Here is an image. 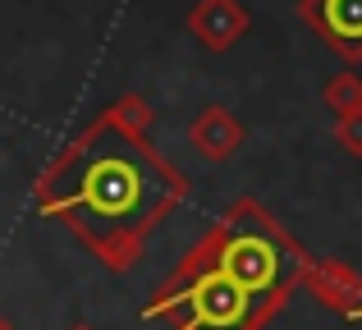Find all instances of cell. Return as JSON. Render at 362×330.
I'll use <instances>...</instances> for the list:
<instances>
[{"mask_svg": "<svg viewBox=\"0 0 362 330\" xmlns=\"http://www.w3.org/2000/svg\"><path fill=\"white\" fill-rule=\"evenodd\" d=\"M330 138L339 143V152L362 161V106L349 110V115H335V129H330Z\"/></svg>", "mask_w": 362, "mask_h": 330, "instance_id": "obj_8", "label": "cell"}, {"mask_svg": "<svg viewBox=\"0 0 362 330\" xmlns=\"http://www.w3.org/2000/svg\"><path fill=\"white\" fill-rule=\"evenodd\" d=\"M0 330H14V322H9V317H5V312H0Z\"/></svg>", "mask_w": 362, "mask_h": 330, "instance_id": "obj_9", "label": "cell"}, {"mask_svg": "<svg viewBox=\"0 0 362 330\" xmlns=\"http://www.w3.org/2000/svg\"><path fill=\"white\" fill-rule=\"evenodd\" d=\"M298 18L339 60H362V0H298Z\"/></svg>", "mask_w": 362, "mask_h": 330, "instance_id": "obj_2", "label": "cell"}, {"mask_svg": "<svg viewBox=\"0 0 362 330\" xmlns=\"http://www.w3.org/2000/svg\"><path fill=\"white\" fill-rule=\"evenodd\" d=\"M78 330H88V326H78Z\"/></svg>", "mask_w": 362, "mask_h": 330, "instance_id": "obj_11", "label": "cell"}, {"mask_svg": "<svg viewBox=\"0 0 362 330\" xmlns=\"http://www.w3.org/2000/svg\"><path fill=\"white\" fill-rule=\"evenodd\" d=\"M252 28V14H247L243 0H197L188 9V33L206 46L211 55H225L247 37Z\"/></svg>", "mask_w": 362, "mask_h": 330, "instance_id": "obj_4", "label": "cell"}, {"mask_svg": "<svg viewBox=\"0 0 362 330\" xmlns=\"http://www.w3.org/2000/svg\"><path fill=\"white\" fill-rule=\"evenodd\" d=\"M188 179L147 138H124L106 119L74 138L37 175V206L64 220L110 271H133L142 261V239L175 211Z\"/></svg>", "mask_w": 362, "mask_h": 330, "instance_id": "obj_1", "label": "cell"}, {"mask_svg": "<svg viewBox=\"0 0 362 330\" xmlns=\"http://www.w3.org/2000/svg\"><path fill=\"white\" fill-rule=\"evenodd\" d=\"M349 322H362V307H358V312H354V317H349Z\"/></svg>", "mask_w": 362, "mask_h": 330, "instance_id": "obj_10", "label": "cell"}, {"mask_svg": "<svg viewBox=\"0 0 362 330\" xmlns=\"http://www.w3.org/2000/svg\"><path fill=\"white\" fill-rule=\"evenodd\" d=\"M243 138L247 134H243L239 115H234V110H225V106L197 110V119L188 124V143H193V152L202 156V161H211V165H225L230 156H239Z\"/></svg>", "mask_w": 362, "mask_h": 330, "instance_id": "obj_5", "label": "cell"}, {"mask_svg": "<svg viewBox=\"0 0 362 330\" xmlns=\"http://www.w3.org/2000/svg\"><path fill=\"white\" fill-rule=\"evenodd\" d=\"M321 101H326V110H335V115H349V110L362 106V73H335V78L321 88Z\"/></svg>", "mask_w": 362, "mask_h": 330, "instance_id": "obj_7", "label": "cell"}, {"mask_svg": "<svg viewBox=\"0 0 362 330\" xmlns=\"http://www.w3.org/2000/svg\"><path fill=\"white\" fill-rule=\"evenodd\" d=\"M298 289H308L321 307H330V312H339V317H354L362 307V276L339 257L308 261L303 276H298Z\"/></svg>", "mask_w": 362, "mask_h": 330, "instance_id": "obj_3", "label": "cell"}, {"mask_svg": "<svg viewBox=\"0 0 362 330\" xmlns=\"http://www.w3.org/2000/svg\"><path fill=\"white\" fill-rule=\"evenodd\" d=\"M101 119H106L115 134H124V138H147L151 124H156V110H151L147 97H138V92H124V97H115L106 110H101Z\"/></svg>", "mask_w": 362, "mask_h": 330, "instance_id": "obj_6", "label": "cell"}]
</instances>
